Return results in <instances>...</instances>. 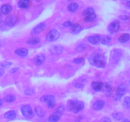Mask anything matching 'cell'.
I'll return each mask as SVG.
<instances>
[{
    "instance_id": "e575fe53",
    "label": "cell",
    "mask_w": 130,
    "mask_h": 122,
    "mask_svg": "<svg viewBox=\"0 0 130 122\" xmlns=\"http://www.w3.org/2000/svg\"><path fill=\"white\" fill-rule=\"evenodd\" d=\"M24 93H25V95H31L34 94V90H32V89L28 88V89H27V90H25Z\"/></svg>"
},
{
    "instance_id": "603a6c76",
    "label": "cell",
    "mask_w": 130,
    "mask_h": 122,
    "mask_svg": "<svg viewBox=\"0 0 130 122\" xmlns=\"http://www.w3.org/2000/svg\"><path fill=\"white\" fill-rule=\"evenodd\" d=\"M34 111H35L36 114L38 116L40 117V118H42V117H43L44 116V111H43V109H42L40 106L36 107Z\"/></svg>"
},
{
    "instance_id": "ab89813d",
    "label": "cell",
    "mask_w": 130,
    "mask_h": 122,
    "mask_svg": "<svg viewBox=\"0 0 130 122\" xmlns=\"http://www.w3.org/2000/svg\"><path fill=\"white\" fill-rule=\"evenodd\" d=\"M120 19L123 20H127V19H129V17L125 16V15H123V16H120Z\"/></svg>"
},
{
    "instance_id": "ee69618b",
    "label": "cell",
    "mask_w": 130,
    "mask_h": 122,
    "mask_svg": "<svg viewBox=\"0 0 130 122\" xmlns=\"http://www.w3.org/2000/svg\"><path fill=\"white\" fill-rule=\"evenodd\" d=\"M1 13H0V20H1Z\"/></svg>"
},
{
    "instance_id": "f6af8a7d",
    "label": "cell",
    "mask_w": 130,
    "mask_h": 122,
    "mask_svg": "<svg viewBox=\"0 0 130 122\" xmlns=\"http://www.w3.org/2000/svg\"><path fill=\"white\" fill-rule=\"evenodd\" d=\"M1 69H0V71H1Z\"/></svg>"
},
{
    "instance_id": "d6a6232c",
    "label": "cell",
    "mask_w": 130,
    "mask_h": 122,
    "mask_svg": "<svg viewBox=\"0 0 130 122\" xmlns=\"http://www.w3.org/2000/svg\"><path fill=\"white\" fill-rule=\"evenodd\" d=\"M103 90L105 91V92L106 93H110L111 92V87H110L109 85H104V86H103Z\"/></svg>"
},
{
    "instance_id": "5bb4252c",
    "label": "cell",
    "mask_w": 130,
    "mask_h": 122,
    "mask_svg": "<svg viewBox=\"0 0 130 122\" xmlns=\"http://www.w3.org/2000/svg\"><path fill=\"white\" fill-rule=\"evenodd\" d=\"M44 60H45V56L43 54H41L36 56L34 59V63H35L37 66H39V65L42 64L44 62Z\"/></svg>"
},
{
    "instance_id": "30bf717a",
    "label": "cell",
    "mask_w": 130,
    "mask_h": 122,
    "mask_svg": "<svg viewBox=\"0 0 130 122\" xmlns=\"http://www.w3.org/2000/svg\"><path fill=\"white\" fill-rule=\"evenodd\" d=\"M17 22V17L15 15H10L6 19V24L8 26L15 25Z\"/></svg>"
},
{
    "instance_id": "836d02e7",
    "label": "cell",
    "mask_w": 130,
    "mask_h": 122,
    "mask_svg": "<svg viewBox=\"0 0 130 122\" xmlns=\"http://www.w3.org/2000/svg\"><path fill=\"white\" fill-rule=\"evenodd\" d=\"M84 61V58L83 57H78L73 60V62L75 64H80Z\"/></svg>"
},
{
    "instance_id": "9a60e30c",
    "label": "cell",
    "mask_w": 130,
    "mask_h": 122,
    "mask_svg": "<svg viewBox=\"0 0 130 122\" xmlns=\"http://www.w3.org/2000/svg\"><path fill=\"white\" fill-rule=\"evenodd\" d=\"M15 53L20 57H25L27 55L28 50L25 48H20L15 51Z\"/></svg>"
},
{
    "instance_id": "d6986e66",
    "label": "cell",
    "mask_w": 130,
    "mask_h": 122,
    "mask_svg": "<svg viewBox=\"0 0 130 122\" xmlns=\"http://www.w3.org/2000/svg\"><path fill=\"white\" fill-rule=\"evenodd\" d=\"M39 42H40L39 38H36V37H32V38H30L27 39V44H29V45H36V44H38Z\"/></svg>"
},
{
    "instance_id": "8fae6325",
    "label": "cell",
    "mask_w": 130,
    "mask_h": 122,
    "mask_svg": "<svg viewBox=\"0 0 130 122\" xmlns=\"http://www.w3.org/2000/svg\"><path fill=\"white\" fill-rule=\"evenodd\" d=\"M119 28H120V24H119V22L114 21L110 24L109 30L111 33H115L119 30Z\"/></svg>"
},
{
    "instance_id": "ba28073f",
    "label": "cell",
    "mask_w": 130,
    "mask_h": 122,
    "mask_svg": "<svg viewBox=\"0 0 130 122\" xmlns=\"http://www.w3.org/2000/svg\"><path fill=\"white\" fill-rule=\"evenodd\" d=\"M46 27V24L44 22H41L40 24H38L37 25H36L34 28L32 29L31 31L32 34H39V33H41L43 31L44 29Z\"/></svg>"
},
{
    "instance_id": "8992f818",
    "label": "cell",
    "mask_w": 130,
    "mask_h": 122,
    "mask_svg": "<svg viewBox=\"0 0 130 122\" xmlns=\"http://www.w3.org/2000/svg\"><path fill=\"white\" fill-rule=\"evenodd\" d=\"M22 114L24 117L27 118H31L34 116V112L32 109L31 107L29 105H24L21 107L20 109Z\"/></svg>"
},
{
    "instance_id": "b9f144b4",
    "label": "cell",
    "mask_w": 130,
    "mask_h": 122,
    "mask_svg": "<svg viewBox=\"0 0 130 122\" xmlns=\"http://www.w3.org/2000/svg\"><path fill=\"white\" fill-rule=\"evenodd\" d=\"M126 5H127V6H128V7L130 8V1H128V2L126 3Z\"/></svg>"
},
{
    "instance_id": "f546056e",
    "label": "cell",
    "mask_w": 130,
    "mask_h": 122,
    "mask_svg": "<svg viewBox=\"0 0 130 122\" xmlns=\"http://www.w3.org/2000/svg\"><path fill=\"white\" fill-rule=\"evenodd\" d=\"M92 13H94V10L92 8H87L86 10H85L83 12L84 15H86V16Z\"/></svg>"
},
{
    "instance_id": "7bdbcfd3",
    "label": "cell",
    "mask_w": 130,
    "mask_h": 122,
    "mask_svg": "<svg viewBox=\"0 0 130 122\" xmlns=\"http://www.w3.org/2000/svg\"><path fill=\"white\" fill-rule=\"evenodd\" d=\"M3 105V100L1 99H0V106Z\"/></svg>"
},
{
    "instance_id": "1f68e13d",
    "label": "cell",
    "mask_w": 130,
    "mask_h": 122,
    "mask_svg": "<svg viewBox=\"0 0 130 122\" xmlns=\"http://www.w3.org/2000/svg\"><path fill=\"white\" fill-rule=\"evenodd\" d=\"M86 44H83V43H81V44H79V45L77 46V50L78 51V52H82V51H83L86 48Z\"/></svg>"
},
{
    "instance_id": "9c48e42d",
    "label": "cell",
    "mask_w": 130,
    "mask_h": 122,
    "mask_svg": "<svg viewBox=\"0 0 130 122\" xmlns=\"http://www.w3.org/2000/svg\"><path fill=\"white\" fill-rule=\"evenodd\" d=\"M63 48L60 45H54L50 48V52L53 55H59L62 53Z\"/></svg>"
},
{
    "instance_id": "277c9868",
    "label": "cell",
    "mask_w": 130,
    "mask_h": 122,
    "mask_svg": "<svg viewBox=\"0 0 130 122\" xmlns=\"http://www.w3.org/2000/svg\"><path fill=\"white\" fill-rule=\"evenodd\" d=\"M40 100L42 102H45L48 108H53L55 105V97L52 95H46L41 97Z\"/></svg>"
},
{
    "instance_id": "60d3db41",
    "label": "cell",
    "mask_w": 130,
    "mask_h": 122,
    "mask_svg": "<svg viewBox=\"0 0 130 122\" xmlns=\"http://www.w3.org/2000/svg\"><path fill=\"white\" fill-rule=\"evenodd\" d=\"M121 122H130V121L128 119H123Z\"/></svg>"
},
{
    "instance_id": "f1b7e54d",
    "label": "cell",
    "mask_w": 130,
    "mask_h": 122,
    "mask_svg": "<svg viewBox=\"0 0 130 122\" xmlns=\"http://www.w3.org/2000/svg\"><path fill=\"white\" fill-rule=\"evenodd\" d=\"M81 30V27L80 25H79V24H74V25H72V30L73 33H79Z\"/></svg>"
},
{
    "instance_id": "5b68a950",
    "label": "cell",
    "mask_w": 130,
    "mask_h": 122,
    "mask_svg": "<svg viewBox=\"0 0 130 122\" xmlns=\"http://www.w3.org/2000/svg\"><path fill=\"white\" fill-rule=\"evenodd\" d=\"M60 33L57 29H52L47 34L46 39L48 41L53 42L57 40L60 38Z\"/></svg>"
},
{
    "instance_id": "8d00e7d4",
    "label": "cell",
    "mask_w": 130,
    "mask_h": 122,
    "mask_svg": "<svg viewBox=\"0 0 130 122\" xmlns=\"http://www.w3.org/2000/svg\"><path fill=\"white\" fill-rule=\"evenodd\" d=\"M100 122H111V120L108 117H104V118H102L101 119Z\"/></svg>"
},
{
    "instance_id": "7a4b0ae2",
    "label": "cell",
    "mask_w": 130,
    "mask_h": 122,
    "mask_svg": "<svg viewBox=\"0 0 130 122\" xmlns=\"http://www.w3.org/2000/svg\"><path fill=\"white\" fill-rule=\"evenodd\" d=\"M85 106V103L83 101H78L76 100H70L67 104L68 110L74 113H77L82 110Z\"/></svg>"
},
{
    "instance_id": "d4e9b609",
    "label": "cell",
    "mask_w": 130,
    "mask_h": 122,
    "mask_svg": "<svg viewBox=\"0 0 130 122\" xmlns=\"http://www.w3.org/2000/svg\"><path fill=\"white\" fill-rule=\"evenodd\" d=\"M95 19H96V15L95 13H92L85 17L84 20L86 22H91L93 21Z\"/></svg>"
},
{
    "instance_id": "e0dca14e",
    "label": "cell",
    "mask_w": 130,
    "mask_h": 122,
    "mask_svg": "<svg viewBox=\"0 0 130 122\" xmlns=\"http://www.w3.org/2000/svg\"><path fill=\"white\" fill-rule=\"evenodd\" d=\"M11 9H12V8H11V5H8V4H5V5H3L1 6L0 10H1V11L3 13L6 15V14H8L11 11Z\"/></svg>"
},
{
    "instance_id": "4316f807",
    "label": "cell",
    "mask_w": 130,
    "mask_h": 122,
    "mask_svg": "<svg viewBox=\"0 0 130 122\" xmlns=\"http://www.w3.org/2000/svg\"><path fill=\"white\" fill-rule=\"evenodd\" d=\"M123 105L124 108L127 109H130V97H126L123 100Z\"/></svg>"
},
{
    "instance_id": "2e32d148",
    "label": "cell",
    "mask_w": 130,
    "mask_h": 122,
    "mask_svg": "<svg viewBox=\"0 0 130 122\" xmlns=\"http://www.w3.org/2000/svg\"><path fill=\"white\" fill-rule=\"evenodd\" d=\"M17 116V113L15 111H9L6 112V113L4 115V117L6 119H9V120H12V119H14Z\"/></svg>"
},
{
    "instance_id": "ffe728a7",
    "label": "cell",
    "mask_w": 130,
    "mask_h": 122,
    "mask_svg": "<svg viewBox=\"0 0 130 122\" xmlns=\"http://www.w3.org/2000/svg\"><path fill=\"white\" fill-rule=\"evenodd\" d=\"M111 41V38L109 36H102L100 37V41L101 42L102 44H108Z\"/></svg>"
},
{
    "instance_id": "83f0119b",
    "label": "cell",
    "mask_w": 130,
    "mask_h": 122,
    "mask_svg": "<svg viewBox=\"0 0 130 122\" xmlns=\"http://www.w3.org/2000/svg\"><path fill=\"white\" fill-rule=\"evenodd\" d=\"M112 117L116 120H121L124 118V116L120 112H117V113H114L112 114Z\"/></svg>"
},
{
    "instance_id": "3957f363",
    "label": "cell",
    "mask_w": 130,
    "mask_h": 122,
    "mask_svg": "<svg viewBox=\"0 0 130 122\" xmlns=\"http://www.w3.org/2000/svg\"><path fill=\"white\" fill-rule=\"evenodd\" d=\"M64 111V107L60 106L57 108L55 111L48 118V122H58L60 118L62 113Z\"/></svg>"
},
{
    "instance_id": "f35d334b",
    "label": "cell",
    "mask_w": 130,
    "mask_h": 122,
    "mask_svg": "<svg viewBox=\"0 0 130 122\" xmlns=\"http://www.w3.org/2000/svg\"><path fill=\"white\" fill-rule=\"evenodd\" d=\"M18 69H19V68H18V67H15V68H13L12 69L10 70V72H11V73H15V72H16L17 71H18Z\"/></svg>"
},
{
    "instance_id": "484cf974",
    "label": "cell",
    "mask_w": 130,
    "mask_h": 122,
    "mask_svg": "<svg viewBox=\"0 0 130 122\" xmlns=\"http://www.w3.org/2000/svg\"><path fill=\"white\" fill-rule=\"evenodd\" d=\"M15 99H16V97H15V95H8L4 97L3 100L5 102H12L15 101Z\"/></svg>"
},
{
    "instance_id": "7c38bea8",
    "label": "cell",
    "mask_w": 130,
    "mask_h": 122,
    "mask_svg": "<svg viewBox=\"0 0 130 122\" xmlns=\"http://www.w3.org/2000/svg\"><path fill=\"white\" fill-rule=\"evenodd\" d=\"M104 105H105V102L103 100H99L93 104L92 107L94 110L100 111L104 108Z\"/></svg>"
},
{
    "instance_id": "4dcf8cb0",
    "label": "cell",
    "mask_w": 130,
    "mask_h": 122,
    "mask_svg": "<svg viewBox=\"0 0 130 122\" xmlns=\"http://www.w3.org/2000/svg\"><path fill=\"white\" fill-rule=\"evenodd\" d=\"M11 65H12V63H11V62H7V61H5V62H2V63L1 64V66L2 67H3V68H8V67H9L10 66H11Z\"/></svg>"
},
{
    "instance_id": "bcb514c9",
    "label": "cell",
    "mask_w": 130,
    "mask_h": 122,
    "mask_svg": "<svg viewBox=\"0 0 130 122\" xmlns=\"http://www.w3.org/2000/svg\"><path fill=\"white\" fill-rule=\"evenodd\" d=\"M129 83H130V80H129Z\"/></svg>"
},
{
    "instance_id": "52a82bcc",
    "label": "cell",
    "mask_w": 130,
    "mask_h": 122,
    "mask_svg": "<svg viewBox=\"0 0 130 122\" xmlns=\"http://www.w3.org/2000/svg\"><path fill=\"white\" fill-rule=\"evenodd\" d=\"M126 92V86L124 85H121L118 87V90H117V95H116L114 99L116 100H120L121 99V97L124 95Z\"/></svg>"
},
{
    "instance_id": "4fadbf2b",
    "label": "cell",
    "mask_w": 130,
    "mask_h": 122,
    "mask_svg": "<svg viewBox=\"0 0 130 122\" xmlns=\"http://www.w3.org/2000/svg\"><path fill=\"white\" fill-rule=\"evenodd\" d=\"M91 86L94 90L100 91L103 89L104 83L101 81H93L92 83H91Z\"/></svg>"
},
{
    "instance_id": "cb8c5ba5",
    "label": "cell",
    "mask_w": 130,
    "mask_h": 122,
    "mask_svg": "<svg viewBox=\"0 0 130 122\" xmlns=\"http://www.w3.org/2000/svg\"><path fill=\"white\" fill-rule=\"evenodd\" d=\"M130 39V35L128 33H126V34H123L120 38H119V41L120 43H124L128 41V40Z\"/></svg>"
},
{
    "instance_id": "d590c367",
    "label": "cell",
    "mask_w": 130,
    "mask_h": 122,
    "mask_svg": "<svg viewBox=\"0 0 130 122\" xmlns=\"http://www.w3.org/2000/svg\"><path fill=\"white\" fill-rule=\"evenodd\" d=\"M74 86L75 88H82L83 87V84H82L80 82H76L74 83Z\"/></svg>"
},
{
    "instance_id": "74e56055",
    "label": "cell",
    "mask_w": 130,
    "mask_h": 122,
    "mask_svg": "<svg viewBox=\"0 0 130 122\" xmlns=\"http://www.w3.org/2000/svg\"><path fill=\"white\" fill-rule=\"evenodd\" d=\"M63 26L64 27H71L72 26V23L71 21H67L63 23Z\"/></svg>"
},
{
    "instance_id": "ac0fdd59",
    "label": "cell",
    "mask_w": 130,
    "mask_h": 122,
    "mask_svg": "<svg viewBox=\"0 0 130 122\" xmlns=\"http://www.w3.org/2000/svg\"><path fill=\"white\" fill-rule=\"evenodd\" d=\"M100 36H90L88 38V41L92 44H96L100 42Z\"/></svg>"
},
{
    "instance_id": "7402d4cb",
    "label": "cell",
    "mask_w": 130,
    "mask_h": 122,
    "mask_svg": "<svg viewBox=\"0 0 130 122\" xmlns=\"http://www.w3.org/2000/svg\"><path fill=\"white\" fill-rule=\"evenodd\" d=\"M30 2L29 0H21L19 2V6L22 8H27L30 6Z\"/></svg>"
},
{
    "instance_id": "44dd1931",
    "label": "cell",
    "mask_w": 130,
    "mask_h": 122,
    "mask_svg": "<svg viewBox=\"0 0 130 122\" xmlns=\"http://www.w3.org/2000/svg\"><path fill=\"white\" fill-rule=\"evenodd\" d=\"M77 8H78V4L74 2L70 3L67 6V10L71 12H74L77 10Z\"/></svg>"
},
{
    "instance_id": "6da1fadb",
    "label": "cell",
    "mask_w": 130,
    "mask_h": 122,
    "mask_svg": "<svg viewBox=\"0 0 130 122\" xmlns=\"http://www.w3.org/2000/svg\"><path fill=\"white\" fill-rule=\"evenodd\" d=\"M89 61L91 64L96 66V67H99V68L104 67L106 64L104 56L98 53H95L91 55L89 58Z\"/></svg>"
}]
</instances>
